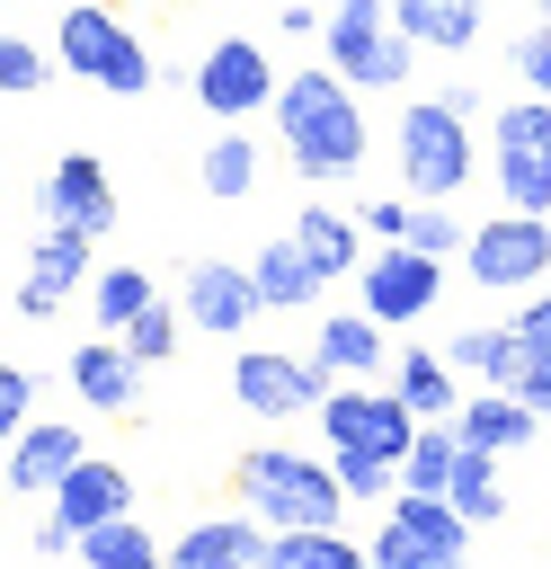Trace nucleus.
<instances>
[{
	"mask_svg": "<svg viewBox=\"0 0 551 569\" xmlns=\"http://www.w3.org/2000/svg\"><path fill=\"white\" fill-rule=\"evenodd\" d=\"M142 302H151V276H142V267H107V276H98V329H124Z\"/></svg>",
	"mask_w": 551,
	"mask_h": 569,
	"instance_id": "nucleus-32",
	"label": "nucleus"
},
{
	"mask_svg": "<svg viewBox=\"0 0 551 569\" xmlns=\"http://www.w3.org/2000/svg\"><path fill=\"white\" fill-rule=\"evenodd\" d=\"M0 498H9V489H0Z\"/></svg>",
	"mask_w": 551,
	"mask_h": 569,
	"instance_id": "nucleus-42",
	"label": "nucleus"
},
{
	"mask_svg": "<svg viewBox=\"0 0 551 569\" xmlns=\"http://www.w3.org/2000/svg\"><path fill=\"white\" fill-rule=\"evenodd\" d=\"M507 53H515V71H524V98H542V71H551V36H542V27H524Z\"/></svg>",
	"mask_w": 551,
	"mask_h": 569,
	"instance_id": "nucleus-38",
	"label": "nucleus"
},
{
	"mask_svg": "<svg viewBox=\"0 0 551 569\" xmlns=\"http://www.w3.org/2000/svg\"><path fill=\"white\" fill-rule=\"evenodd\" d=\"M276 133H284V160L302 178H355L364 169V116H355V89L320 62V71H293L276 80Z\"/></svg>",
	"mask_w": 551,
	"mask_h": 569,
	"instance_id": "nucleus-1",
	"label": "nucleus"
},
{
	"mask_svg": "<svg viewBox=\"0 0 551 569\" xmlns=\"http://www.w3.org/2000/svg\"><path fill=\"white\" fill-rule=\"evenodd\" d=\"M329 382H338L329 365H311V356H276V347H240V365H231V400L258 409V418H302Z\"/></svg>",
	"mask_w": 551,
	"mask_h": 569,
	"instance_id": "nucleus-10",
	"label": "nucleus"
},
{
	"mask_svg": "<svg viewBox=\"0 0 551 569\" xmlns=\"http://www.w3.org/2000/svg\"><path fill=\"white\" fill-rule=\"evenodd\" d=\"M498 196L507 213H551V151H498Z\"/></svg>",
	"mask_w": 551,
	"mask_h": 569,
	"instance_id": "nucleus-30",
	"label": "nucleus"
},
{
	"mask_svg": "<svg viewBox=\"0 0 551 569\" xmlns=\"http://www.w3.org/2000/svg\"><path fill=\"white\" fill-rule=\"evenodd\" d=\"M44 222H62V231H80V240H107V231H116V187H107V169H98L89 151L53 160V178H44Z\"/></svg>",
	"mask_w": 551,
	"mask_h": 569,
	"instance_id": "nucleus-14",
	"label": "nucleus"
},
{
	"mask_svg": "<svg viewBox=\"0 0 551 569\" xmlns=\"http://www.w3.org/2000/svg\"><path fill=\"white\" fill-rule=\"evenodd\" d=\"M293 249H302V267H311L320 284H329V276H355V222H347V213H329V204H302Z\"/></svg>",
	"mask_w": 551,
	"mask_h": 569,
	"instance_id": "nucleus-25",
	"label": "nucleus"
},
{
	"mask_svg": "<svg viewBox=\"0 0 551 569\" xmlns=\"http://www.w3.org/2000/svg\"><path fill=\"white\" fill-rule=\"evenodd\" d=\"M355 284H364V320L373 329H409L418 311H435L444 258H418L409 240H382V258H355Z\"/></svg>",
	"mask_w": 551,
	"mask_h": 569,
	"instance_id": "nucleus-7",
	"label": "nucleus"
},
{
	"mask_svg": "<svg viewBox=\"0 0 551 569\" xmlns=\"http://www.w3.org/2000/svg\"><path fill=\"white\" fill-rule=\"evenodd\" d=\"M462 542H471V525L444 498L400 489L391 516H382V533L364 542V569H462Z\"/></svg>",
	"mask_w": 551,
	"mask_h": 569,
	"instance_id": "nucleus-6",
	"label": "nucleus"
},
{
	"mask_svg": "<svg viewBox=\"0 0 551 569\" xmlns=\"http://www.w3.org/2000/svg\"><path fill=\"white\" fill-rule=\"evenodd\" d=\"M240 507L267 525V533H284V525H338L347 516V498H338V480H329V462H311V453H284V445H258V453H240Z\"/></svg>",
	"mask_w": 551,
	"mask_h": 569,
	"instance_id": "nucleus-2",
	"label": "nucleus"
},
{
	"mask_svg": "<svg viewBox=\"0 0 551 569\" xmlns=\"http://www.w3.org/2000/svg\"><path fill=\"white\" fill-rule=\"evenodd\" d=\"M44 71H53V62H44V53L27 44V36H0V89H9V98L44 89Z\"/></svg>",
	"mask_w": 551,
	"mask_h": 569,
	"instance_id": "nucleus-36",
	"label": "nucleus"
},
{
	"mask_svg": "<svg viewBox=\"0 0 551 569\" xmlns=\"http://www.w3.org/2000/svg\"><path fill=\"white\" fill-rule=\"evenodd\" d=\"M480 9L489 0H391V27L409 44H435V53H462L480 36Z\"/></svg>",
	"mask_w": 551,
	"mask_h": 569,
	"instance_id": "nucleus-22",
	"label": "nucleus"
},
{
	"mask_svg": "<svg viewBox=\"0 0 551 569\" xmlns=\"http://www.w3.org/2000/svg\"><path fill=\"white\" fill-rule=\"evenodd\" d=\"M249 293H258V311H302V302L320 293V276L302 267L293 240H267V249L249 258Z\"/></svg>",
	"mask_w": 551,
	"mask_h": 569,
	"instance_id": "nucleus-23",
	"label": "nucleus"
},
{
	"mask_svg": "<svg viewBox=\"0 0 551 569\" xmlns=\"http://www.w3.org/2000/svg\"><path fill=\"white\" fill-rule=\"evenodd\" d=\"M311 409H320V436H329V445H347V453H382V462H400V445H409V427H418V418H409L382 382L320 391Z\"/></svg>",
	"mask_w": 551,
	"mask_h": 569,
	"instance_id": "nucleus-11",
	"label": "nucleus"
},
{
	"mask_svg": "<svg viewBox=\"0 0 551 569\" xmlns=\"http://www.w3.org/2000/svg\"><path fill=\"white\" fill-rule=\"evenodd\" d=\"M187 320H196V329L240 338V320H258L249 267H231V258H196V267H187Z\"/></svg>",
	"mask_w": 551,
	"mask_h": 569,
	"instance_id": "nucleus-18",
	"label": "nucleus"
},
{
	"mask_svg": "<svg viewBox=\"0 0 551 569\" xmlns=\"http://www.w3.org/2000/svg\"><path fill=\"white\" fill-rule=\"evenodd\" d=\"M71 542H80V533H71V525H53V516H44V525H36V551H44V560H62V551H71Z\"/></svg>",
	"mask_w": 551,
	"mask_h": 569,
	"instance_id": "nucleus-41",
	"label": "nucleus"
},
{
	"mask_svg": "<svg viewBox=\"0 0 551 569\" xmlns=\"http://www.w3.org/2000/svg\"><path fill=\"white\" fill-rule=\"evenodd\" d=\"M249 187H258V142H249V133H213V142H204V196L240 204Z\"/></svg>",
	"mask_w": 551,
	"mask_h": 569,
	"instance_id": "nucleus-29",
	"label": "nucleus"
},
{
	"mask_svg": "<svg viewBox=\"0 0 551 569\" xmlns=\"http://www.w3.org/2000/svg\"><path fill=\"white\" fill-rule=\"evenodd\" d=\"M71 391H80L89 409H133V400H142V365H133L116 338H89V347H71Z\"/></svg>",
	"mask_w": 551,
	"mask_h": 569,
	"instance_id": "nucleus-20",
	"label": "nucleus"
},
{
	"mask_svg": "<svg viewBox=\"0 0 551 569\" xmlns=\"http://www.w3.org/2000/svg\"><path fill=\"white\" fill-rule=\"evenodd\" d=\"M276 98V62H267V44H249V36H222L204 62H196V107L204 116H258Z\"/></svg>",
	"mask_w": 551,
	"mask_h": 569,
	"instance_id": "nucleus-12",
	"label": "nucleus"
},
{
	"mask_svg": "<svg viewBox=\"0 0 551 569\" xmlns=\"http://www.w3.org/2000/svg\"><path fill=\"white\" fill-rule=\"evenodd\" d=\"M44 498H53V525H71V533H89V525H107V516H133V480H124V462H107V453H80Z\"/></svg>",
	"mask_w": 551,
	"mask_h": 569,
	"instance_id": "nucleus-15",
	"label": "nucleus"
},
{
	"mask_svg": "<svg viewBox=\"0 0 551 569\" xmlns=\"http://www.w3.org/2000/svg\"><path fill=\"white\" fill-rule=\"evenodd\" d=\"M444 507H453L462 525H498V516H507V489H498V453H471V445H453V471H444Z\"/></svg>",
	"mask_w": 551,
	"mask_h": 569,
	"instance_id": "nucleus-24",
	"label": "nucleus"
},
{
	"mask_svg": "<svg viewBox=\"0 0 551 569\" xmlns=\"http://www.w3.org/2000/svg\"><path fill=\"white\" fill-rule=\"evenodd\" d=\"M453 445H471V453H533L542 445V409H524V400H507V391H480V400H453Z\"/></svg>",
	"mask_w": 551,
	"mask_h": 569,
	"instance_id": "nucleus-17",
	"label": "nucleus"
},
{
	"mask_svg": "<svg viewBox=\"0 0 551 569\" xmlns=\"http://www.w3.org/2000/svg\"><path fill=\"white\" fill-rule=\"evenodd\" d=\"M53 62L80 71L89 89H107V98H142V89H151V53L133 44V27H124L107 0H80V9L53 27Z\"/></svg>",
	"mask_w": 551,
	"mask_h": 569,
	"instance_id": "nucleus-3",
	"label": "nucleus"
},
{
	"mask_svg": "<svg viewBox=\"0 0 551 569\" xmlns=\"http://www.w3.org/2000/svg\"><path fill=\"white\" fill-rule=\"evenodd\" d=\"M489 347H498V329H453V356H444V365H471V373H489Z\"/></svg>",
	"mask_w": 551,
	"mask_h": 569,
	"instance_id": "nucleus-40",
	"label": "nucleus"
},
{
	"mask_svg": "<svg viewBox=\"0 0 551 569\" xmlns=\"http://www.w3.org/2000/svg\"><path fill=\"white\" fill-rule=\"evenodd\" d=\"M27 400H36V373H18V365H0V445L27 427Z\"/></svg>",
	"mask_w": 551,
	"mask_h": 569,
	"instance_id": "nucleus-37",
	"label": "nucleus"
},
{
	"mask_svg": "<svg viewBox=\"0 0 551 569\" xmlns=\"http://www.w3.org/2000/svg\"><path fill=\"white\" fill-rule=\"evenodd\" d=\"M400 222H409V204H391V196H373V204L355 213V231H373V240H400Z\"/></svg>",
	"mask_w": 551,
	"mask_h": 569,
	"instance_id": "nucleus-39",
	"label": "nucleus"
},
{
	"mask_svg": "<svg viewBox=\"0 0 551 569\" xmlns=\"http://www.w3.org/2000/svg\"><path fill=\"white\" fill-rule=\"evenodd\" d=\"M462 258H471L480 284L524 293V284H542V267H551V222H542V213H498V222L462 231Z\"/></svg>",
	"mask_w": 551,
	"mask_h": 569,
	"instance_id": "nucleus-8",
	"label": "nucleus"
},
{
	"mask_svg": "<svg viewBox=\"0 0 551 569\" xmlns=\"http://www.w3.org/2000/svg\"><path fill=\"white\" fill-rule=\"evenodd\" d=\"M89 249H98V240H80V231L44 222V231H36V249H27V284H18V311H27V320H53V311H62V293L89 276Z\"/></svg>",
	"mask_w": 551,
	"mask_h": 569,
	"instance_id": "nucleus-16",
	"label": "nucleus"
},
{
	"mask_svg": "<svg viewBox=\"0 0 551 569\" xmlns=\"http://www.w3.org/2000/svg\"><path fill=\"white\" fill-rule=\"evenodd\" d=\"M80 453H89V436H80L71 418H27V427L0 445V489H9V498H44Z\"/></svg>",
	"mask_w": 551,
	"mask_h": 569,
	"instance_id": "nucleus-13",
	"label": "nucleus"
},
{
	"mask_svg": "<svg viewBox=\"0 0 551 569\" xmlns=\"http://www.w3.org/2000/svg\"><path fill=\"white\" fill-rule=\"evenodd\" d=\"M400 178H409L418 204H453L471 187V124L444 98H418L400 116Z\"/></svg>",
	"mask_w": 551,
	"mask_h": 569,
	"instance_id": "nucleus-4",
	"label": "nucleus"
},
{
	"mask_svg": "<svg viewBox=\"0 0 551 569\" xmlns=\"http://www.w3.org/2000/svg\"><path fill=\"white\" fill-rule=\"evenodd\" d=\"M311 365H329V373H373V365H382V329H373L364 311H329L320 338H311Z\"/></svg>",
	"mask_w": 551,
	"mask_h": 569,
	"instance_id": "nucleus-26",
	"label": "nucleus"
},
{
	"mask_svg": "<svg viewBox=\"0 0 551 569\" xmlns=\"http://www.w3.org/2000/svg\"><path fill=\"white\" fill-rule=\"evenodd\" d=\"M329 480H338V498L355 507V498H382V489H391V462H382V453H347V445H329Z\"/></svg>",
	"mask_w": 551,
	"mask_h": 569,
	"instance_id": "nucleus-33",
	"label": "nucleus"
},
{
	"mask_svg": "<svg viewBox=\"0 0 551 569\" xmlns=\"http://www.w3.org/2000/svg\"><path fill=\"white\" fill-rule=\"evenodd\" d=\"M489 382H498L507 400H524V409L551 400V302H542V284H524V311L498 329V347H489Z\"/></svg>",
	"mask_w": 551,
	"mask_h": 569,
	"instance_id": "nucleus-9",
	"label": "nucleus"
},
{
	"mask_svg": "<svg viewBox=\"0 0 551 569\" xmlns=\"http://www.w3.org/2000/svg\"><path fill=\"white\" fill-rule=\"evenodd\" d=\"M320 44H329V71H338L347 89H400V80H409V53H418V44L391 27L382 0H338L329 27H320Z\"/></svg>",
	"mask_w": 551,
	"mask_h": 569,
	"instance_id": "nucleus-5",
	"label": "nucleus"
},
{
	"mask_svg": "<svg viewBox=\"0 0 551 569\" xmlns=\"http://www.w3.org/2000/svg\"><path fill=\"white\" fill-rule=\"evenodd\" d=\"M71 560H80V569H160V542H151L133 516H107V525H89V533L71 542Z\"/></svg>",
	"mask_w": 551,
	"mask_h": 569,
	"instance_id": "nucleus-28",
	"label": "nucleus"
},
{
	"mask_svg": "<svg viewBox=\"0 0 551 569\" xmlns=\"http://www.w3.org/2000/svg\"><path fill=\"white\" fill-rule=\"evenodd\" d=\"M391 400H400L409 418H453V365H444L435 347H409L400 373H391Z\"/></svg>",
	"mask_w": 551,
	"mask_h": 569,
	"instance_id": "nucleus-27",
	"label": "nucleus"
},
{
	"mask_svg": "<svg viewBox=\"0 0 551 569\" xmlns=\"http://www.w3.org/2000/svg\"><path fill=\"white\" fill-rule=\"evenodd\" d=\"M400 240H409L418 258H444V249L462 240V222H453V204H409V222H400Z\"/></svg>",
	"mask_w": 551,
	"mask_h": 569,
	"instance_id": "nucleus-35",
	"label": "nucleus"
},
{
	"mask_svg": "<svg viewBox=\"0 0 551 569\" xmlns=\"http://www.w3.org/2000/svg\"><path fill=\"white\" fill-rule=\"evenodd\" d=\"M498 151H551V107L542 98H515L498 116Z\"/></svg>",
	"mask_w": 551,
	"mask_h": 569,
	"instance_id": "nucleus-34",
	"label": "nucleus"
},
{
	"mask_svg": "<svg viewBox=\"0 0 551 569\" xmlns=\"http://www.w3.org/2000/svg\"><path fill=\"white\" fill-rule=\"evenodd\" d=\"M258 569H364V542H347L338 525H284L258 542Z\"/></svg>",
	"mask_w": 551,
	"mask_h": 569,
	"instance_id": "nucleus-21",
	"label": "nucleus"
},
{
	"mask_svg": "<svg viewBox=\"0 0 551 569\" xmlns=\"http://www.w3.org/2000/svg\"><path fill=\"white\" fill-rule=\"evenodd\" d=\"M116 347H124L133 365H160V356H178V311H169V302L151 293V302H142L133 320H124V338H116Z\"/></svg>",
	"mask_w": 551,
	"mask_h": 569,
	"instance_id": "nucleus-31",
	"label": "nucleus"
},
{
	"mask_svg": "<svg viewBox=\"0 0 551 569\" xmlns=\"http://www.w3.org/2000/svg\"><path fill=\"white\" fill-rule=\"evenodd\" d=\"M258 542H267V525L249 516H213V525H187L169 551H160V569H258Z\"/></svg>",
	"mask_w": 551,
	"mask_h": 569,
	"instance_id": "nucleus-19",
	"label": "nucleus"
}]
</instances>
